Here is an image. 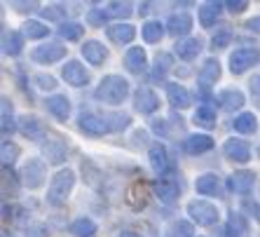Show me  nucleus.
I'll list each match as a JSON object with an SVG mask.
<instances>
[{"mask_svg": "<svg viewBox=\"0 0 260 237\" xmlns=\"http://www.w3.org/2000/svg\"><path fill=\"white\" fill-rule=\"evenodd\" d=\"M82 31H85V26L82 24H75V21H71V24H61L59 28V36L61 38H66V40H80L82 38Z\"/></svg>", "mask_w": 260, "mask_h": 237, "instance_id": "obj_37", "label": "nucleus"}, {"mask_svg": "<svg viewBox=\"0 0 260 237\" xmlns=\"http://www.w3.org/2000/svg\"><path fill=\"white\" fill-rule=\"evenodd\" d=\"M33 80H36V85L40 87V90H54V87H56V80L52 78V75L36 73V75H33Z\"/></svg>", "mask_w": 260, "mask_h": 237, "instance_id": "obj_43", "label": "nucleus"}, {"mask_svg": "<svg viewBox=\"0 0 260 237\" xmlns=\"http://www.w3.org/2000/svg\"><path fill=\"white\" fill-rule=\"evenodd\" d=\"M129 94V82L120 75H106L101 80V85L96 90V99L103 101V104H110V106H117L122 104Z\"/></svg>", "mask_w": 260, "mask_h": 237, "instance_id": "obj_1", "label": "nucleus"}, {"mask_svg": "<svg viewBox=\"0 0 260 237\" xmlns=\"http://www.w3.org/2000/svg\"><path fill=\"white\" fill-rule=\"evenodd\" d=\"M82 56L89 61L91 66H101L103 61L108 59V49L103 47L99 40H87V43L82 45Z\"/></svg>", "mask_w": 260, "mask_h": 237, "instance_id": "obj_16", "label": "nucleus"}, {"mask_svg": "<svg viewBox=\"0 0 260 237\" xmlns=\"http://www.w3.org/2000/svg\"><path fill=\"white\" fill-rule=\"evenodd\" d=\"M134 106H136L139 113H145V115H148V113H155V110H157L159 99L150 87H141V90L134 94Z\"/></svg>", "mask_w": 260, "mask_h": 237, "instance_id": "obj_11", "label": "nucleus"}, {"mask_svg": "<svg viewBox=\"0 0 260 237\" xmlns=\"http://www.w3.org/2000/svg\"><path fill=\"white\" fill-rule=\"evenodd\" d=\"M216 99L220 101V106L225 110H237L244 106V94L239 90H223V92H218Z\"/></svg>", "mask_w": 260, "mask_h": 237, "instance_id": "obj_22", "label": "nucleus"}, {"mask_svg": "<svg viewBox=\"0 0 260 237\" xmlns=\"http://www.w3.org/2000/svg\"><path fill=\"white\" fill-rule=\"evenodd\" d=\"M200 52H202V40L200 38H188V40H181V43L176 45V54L181 56L183 61L197 59Z\"/></svg>", "mask_w": 260, "mask_h": 237, "instance_id": "obj_21", "label": "nucleus"}, {"mask_svg": "<svg viewBox=\"0 0 260 237\" xmlns=\"http://www.w3.org/2000/svg\"><path fill=\"white\" fill-rule=\"evenodd\" d=\"M223 153L225 158H230L232 162H239V164H246L251 160V148L242 139H228L223 146Z\"/></svg>", "mask_w": 260, "mask_h": 237, "instance_id": "obj_9", "label": "nucleus"}, {"mask_svg": "<svg viewBox=\"0 0 260 237\" xmlns=\"http://www.w3.org/2000/svg\"><path fill=\"white\" fill-rule=\"evenodd\" d=\"M106 12H108L110 17H124V19H127L129 14L134 12V7L129 5V3H110Z\"/></svg>", "mask_w": 260, "mask_h": 237, "instance_id": "obj_41", "label": "nucleus"}, {"mask_svg": "<svg viewBox=\"0 0 260 237\" xmlns=\"http://www.w3.org/2000/svg\"><path fill=\"white\" fill-rule=\"evenodd\" d=\"M61 75L73 87H82L89 82V73H87V68L80 61H68L66 66H63V71H61Z\"/></svg>", "mask_w": 260, "mask_h": 237, "instance_id": "obj_10", "label": "nucleus"}, {"mask_svg": "<svg viewBox=\"0 0 260 237\" xmlns=\"http://www.w3.org/2000/svg\"><path fill=\"white\" fill-rule=\"evenodd\" d=\"M132 139H134V146H145L148 143V132L145 129H136Z\"/></svg>", "mask_w": 260, "mask_h": 237, "instance_id": "obj_47", "label": "nucleus"}, {"mask_svg": "<svg viewBox=\"0 0 260 237\" xmlns=\"http://www.w3.org/2000/svg\"><path fill=\"white\" fill-rule=\"evenodd\" d=\"M194 190L200 195H218L220 193V181H218L216 174H202L194 181Z\"/></svg>", "mask_w": 260, "mask_h": 237, "instance_id": "obj_23", "label": "nucleus"}, {"mask_svg": "<svg viewBox=\"0 0 260 237\" xmlns=\"http://www.w3.org/2000/svg\"><path fill=\"white\" fill-rule=\"evenodd\" d=\"M152 188H155V195H157L164 204H171V202H176V200H178V195H181V186H178V181H176L171 174H167V176H159L157 181L152 183Z\"/></svg>", "mask_w": 260, "mask_h": 237, "instance_id": "obj_6", "label": "nucleus"}, {"mask_svg": "<svg viewBox=\"0 0 260 237\" xmlns=\"http://www.w3.org/2000/svg\"><path fill=\"white\" fill-rule=\"evenodd\" d=\"M82 171H89V176H87V181L91 183V186H96V169L91 167L89 162H82Z\"/></svg>", "mask_w": 260, "mask_h": 237, "instance_id": "obj_50", "label": "nucleus"}, {"mask_svg": "<svg viewBox=\"0 0 260 237\" xmlns=\"http://www.w3.org/2000/svg\"><path fill=\"white\" fill-rule=\"evenodd\" d=\"M150 164H152V169L157 171V174L167 169L169 160H167V151H164V146H159V143L150 146Z\"/></svg>", "mask_w": 260, "mask_h": 237, "instance_id": "obj_32", "label": "nucleus"}, {"mask_svg": "<svg viewBox=\"0 0 260 237\" xmlns=\"http://www.w3.org/2000/svg\"><path fill=\"white\" fill-rule=\"evenodd\" d=\"M0 127H3V134H12L14 132V117H12V104L3 99V122H0Z\"/></svg>", "mask_w": 260, "mask_h": 237, "instance_id": "obj_38", "label": "nucleus"}, {"mask_svg": "<svg viewBox=\"0 0 260 237\" xmlns=\"http://www.w3.org/2000/svg\"><path fill=\"white\" fill-rule=\"evenodd\" d=\"M230 40H232V31L228 28V26H225V28H220L216 36L211 38L213 47H225V45H230Z\"/></svg>", "mask_w": 260, "mask_h": 237, "instance_id": "obj_42", "label": "nucleus"}, {"mask_svg": "<svg viewBox=\"0 0 260 237\" xmlns=\"http://www.w3.org/2000/svg\"><path fill=\"white\" fill-rule=\"evenodd\" d=\"M228 232H230V237H246L248 223H246V219H244L239 212L230 214V219H228Z\"/></svg>", "mask_w": 260, "mask_h": 237, "instance_id": "obj_27", "label": "nucleus"}, {"mask_svg": "<svg viewBox=\"0 0 260 237\" xmlns=\"http://www.w3.org/2000/svg\"><path fill=\"white\" fill-rule=\"evenodd\" d=\"M120 237H139V235H136V232H132V230H122Z\"/></svg>", "mask_w": 260, "mask_h": 237, "instance_id": "obj_53", "label": "nucleus"}, {"mask_svg": "<svg viewBox=\"0 0 260 237\" xmlns=\"http://www.w3.org/2000/svg\"><path fill=\"white\" fill-rule=\"evenodd\" d=\"M260 64V49L258 47H244V49H237L230 54V71L232 73H244L248 71L251 66Z\"/></svg>", "mask_w": 260, "mask_h": 237, "instance_id": "obj_5", "label": "nucleus"}, {"mask_svg": "<svg viewBox=\"0 0 260 237\" xmlns=\"http://www.w3.org/2000/svg\"><path fill=\"white\" fill-rule=\"evenodd\" d=\"M124 68H127L129 73L134 75H141L148 68V56L141 47H132L127 49V54H124Z\"/></svg>", "mask_w": 260, "mask_h": 237, "instance_id": "obj_13", "label": "nucleus"}, {"mask_svg": "<svg viewBox=\"0 0 260 237\" xmlns=\"http://www.w3.org/2000/svg\"><path fill=\"white\" fill-rule=\"evenodd\" d=\"M78 127L82 129L85 134H89V136H103L106 132H110L108 122L103 120V117L94 115V113H80Z\"/></svg>", "mask_w": 260, "mask_h": 237, "instance_id": "obj_8", "label": "nucleus"}, {"mask_svg": "<svg viewBox=\"0 0 260 237\" xmlns=\"http://www.w3.org/2000/svg\"><path fill=\"white\" fill-rule=\"evenodd\" d=\"M232 125H235V129L239 134H253L255 127H258V122H255L253 113H242V115H237Z\"/></svg>", "mask_w": 260, "mask_h": 237, "instance_id": "obj_31", "label": "nucleus"}, {"mask_svg": "<svg viewBox=\"0 0 260 237\" xmlns=\"http://www.w3.org/2000/svg\"><path fill=\"white\" fill-rule=\"evenodd\" d=\"M190 28H192V17L185 12H178V14H171L169 21H167V31H169L174 38L178 36H188Z\"/></svg>", "mask_w": 260, "mask_h": 237, "instance_id": "obj_15", "label": "nucleus"}, {"mask_svg": "<svg viewBox=\"0 0 260 237\" xmlns=\"http://www.w3.org/2000/svg\"><path fill=\"white\" fill-rule=\"evenodd\" d=\"M253 181H255V176L251 171H235V174L228 179V188L237 195H248L251 188H253Z\"/></svg>", "mask_w": 260, "mask_h": 237, "instance_id": "obj_14", "label": "nucleus"}, {"mask_svg": "<svg viewBox=\"0 0 260 237\" xmlns=\"http://www.w3.org/2000/svg\"><path fill=\"white\" fill-rule=\"evenodd\" d=\"M218 14H220V5L218 3H206V5H202L200 7V21H202V26H213L216 24V19H218Z\"/></svg>", "mask_w": 260, "mask_h": 237, "instance_id": "obj_30", "label": "nucleus"}, {"mask_svg": "<svg viewBox=\"0 0 260 237\" xmlns=\"http://www.w3.org/2000/svg\"><path fill=\"white\" fill-rule=\"evenodd\" d=\"M49 33L47 26H43L40 21H26L24 24V36L30 38V40H40V38H45Z\"/></svg>", "mask_w": 260, "mask_h": 237, "instance_id": "obj_36", "label": "nucleus"}, {"mask_svg": "<svg viewBox=\"0 0 260 237\" xmlns=\"http://www.w3.org/2000/svg\"><path fill=\"white\" fill-rule=\"evenodd\" d=\"M218 78H220V64H218L216 59H206L200 68V82L204 87H209V85H213Z\"/></svg>", "mask_w": 260, "mask_h": 237, "instance_id": "obj_24", "label": "nucleus"}, {"mask_svg": "<svg viewBox=\"0 0 260 237\" xmlns=\"http://www.w3.org/2000/svg\"><path fill=\"white\" fill-rule=\"evenodd\" d=\"M45 104H47V110L56 120H61V122L68 120V115H71V101H68L66 97H59V94H56V97H49Z\"/></svg>", "mask_w": 260, "mask_h": 237, "instance_id": "obj_19", "label": "nucleus"}, {"mask_svg": "<svg viewBox=\"0 0 260 237\" xmlns=\"http://www.w3.org/2000/svg\"><path fill=\"white\" fill-rule=\"evenodd\" d=\"M73 186H75V174L71 169H61L59 174H54L52 183H49V190H47V202L52 207H63L71 195Z\"/></svg>", "mask_w": 260, "mask_h": 237, "instance_id": "obj_2", "label": "nucleus"}, {"mask_svg": "<svg viewBox=\"0 0 260 237\" xmlns=\"http://www.w3.org/2000/svg\"><path fill=\"white\" fill-rule=\"evenodd\" d=\"M68 230H71L75 237H91L94 232H96V223H94L91 219H85V216H82V219L73 221Z\"/></svg>", "mask_w": 260, "mask_h": 237, "instance_id": "obj_28", "label": "nucleus"}, {"mask_svg": "<svg viewBox=\"0 0 260 237\" xmlns=\"http://www.w3.org/2000/svg\"><path fill=\"white\" fill-rule=\"evenodd\" d=\"M246 28L251 31V33H260V17H253L246 21Z\"/></svg>", "mask_w": 260, "mask_h": 237, "instance_id": "obj_52", "label": "nucleus"}, {"mask_svg": "<svg viewBox=\"0 0 260 237\" xmlns=\"http://www.w3.org/2000/svg\"><path fill=\"white\" fill-rule=\"evenodd\" d=\"M251 94H253L255 104L260 106V75H255V78L251 80Z\"/></svg>", "mask_w": 260, "mask_h": 237, "instance_id": "obj_49", "label": "nucleus"}, {"mask_svg": "<svg viewBox=\"0 0 260 237\" xmlns=\"http://www.w3.org/2000/svg\"><path fill=\"white\" fill-rule=\"evenodd\" d=\"M3 237H7V232H5V235H3Z\"/></svg>", "mask_w": 260, "mask_h": 237, "instance_id": "obj_54", "label": "nucleus"}, {"mask_svg": "<svg viewBox=\"0 0 260 237\" xmlns=\"http://www.w3.org/2000/svg\"><path fill=\"white\" fill-rule=\"evenodd\" d=\"M152 129H155L157 134H162V136H167V134H169V132H167V120H159V117H157V120H152Z\"/></svg>", "mask_w": 260, "mask_h": 237, "instance_id": "obj_51", "label": "nucleus"}, {"mask_svg": "<svg viewBox=\"0 0 260 237\" xmlns=\"http://www.w3.org/2000/svg\"><path fill=\"white\" fill-rule=\"evenodd\" d=\"M43 17L45 19H52V21H61V19H63V7H61V5L45 7V10H43Z\"/></svg>", "mask_w": 260, "mask_h": 237, "instance_id": "obj_44", "label": "nucleus"}, {"mask_svg": "<svg viewBox=\"0 0 260 237\" xmlns=\"http://www.w3.org/2000/svg\"><path fill=\"white\" fill-rule=\"evenodd\" d=\"M134 36H136V28H134L132 24H115V26H108V38L113 40V43H117V45L132 43Z\"/></svg>", "mask_w": 260, "mask_h": 237, "instance_id": "obj_20", "label": "nucleus"}, {"mask_svg": "<svg viewBox=\"0 0 260 237\" xmlns=\"http://www.w3.org/2000/svg\"><path fill=\"white\" fill-rule=\"evenodd\" d=\"M164 237H192V223H188V221H174L167 228V235Z\"/></svg>", "mask_w": 260, "mask_h": 237, "instance_id": "obj_35", "label": "nucleus"}, {"mask_svg": "<svg viewBox=\"0 0 260 237\" xmlns=\"http://www.w3.org/2000/svg\"><path fill=\"white\" fill-rule=\"evenodd\" d=\"M167 97H169L171 106H176V108H188L190 101H192L190 92L183 85H178V82H169L167 85Z\"/></svg>", "mask_w": 260, "mask_h": 237, "instance_id": "obj_18", "label": "nucleus"}, {"mask_svg": "<svg viewBox=\"0 0 260 237\" xmlns=\"http://www.w3.org/2000/svg\"><path fill=\"white\" fill-rule=\"evenodd\" d=\"M19 129H21L28 139H40L43 132H45L40 117H36V115H24L21 117V120H19Z\"/></svg>", "mask_w": 260, "mask_h": 237, "instance_id": "obj_25", "label": "nucleus"}, {"mask_svg": "<svg viewBox=\"0 0 260 237\" xmlns=\"http://www.w3.org/2000/svg\"><path fill=\"white\" fill-rule=\"evenodd\" d=\"M45 176H47V169H45V162L40 158H30L28 162L24 164L21 169V181H24L26 188L36 190L45 183Z\"/></svg>", "mask_w": 260, "mask_h": 237, "instance_id": "obj_4", "label": "nucleus"}, {"mask_svg": "<svg viewBox=\"0 0 260 237\" xmlns=\"http://www.w3.org/2000/svg\"><path fill=\"white\" fill-rule=\"evenodd\" d=\"M183 148H185V153H190V155H200V153L211 151L213 139L209 134H194V136H188V139H185Z\"/></svg>", "mask_w": 260, "mask_h": 237, "instance_id": "obj_17", "label": "nucleus"}, {"mask_svg": "<svg viewBox=\"0 0 260 237\" xmlns=\"http://www.w3.org/2000/svg\"><path fill=\"white\" fill-rule=\"evenodd\" d=\"M171 71V54H167V52H159L157 59H155V71H152V78L155 80H164V75Z\"/></svg>", "mask_w": 260, "mask_h": 237, "instance_id": "obj_34", "label": "nucleus"}, {"mask_svg": "<svg viewBox=\"0 0 260 237\" xmlns=\"http://www.w3.org/2000/svg\"><path fill=\"white\" fill-rule=\"evenodd\" d=\"M188 214L197 225H213L220 219V212L216 209V204L206 200H192L188 204Z\"/></svg>", "mask_w": 260, "mask_h": 237, "instance_id": "obj_3", "label": "nucleus"}, {"mask_svg": "<svg viewBox=\"0 0 260 237\" xmlns=\"http://www.w3.org/2000/svg\"><path fill=\"white\" fill-rule=\"evenodd\" d=\"M19 146L17 143H12V141H3V162H5V167L7 164H10V167H12L14 162H17V158H19Z\"/></svg>", "mask_w": 260, "mask_h": 237, "instance_id": "obj_40", "label": "nucleus"}, {"mask_svg": "<svg viewBox=\"0 0 260 237\" xmlns=\"http://www.w3.org/2000/svg\"><path fill=\"white\" fill-rule=\"evenodd\" d=\"M246 7H248L246 0H230V3H228V10H230L232 14H242Z\"/></svg>", "mask_w": 260, "mask_h": 237, "instance_id": "obj_46", "label": "nucleus"}, {"mask_svg": "<svg viewBox=\"0 0 260 237\" xmlns=\"http://www.w3.org/2000/svg\"><path fill=\"white\" fill-rule=\"evenodd\" d=\"M26 237H47V228L45 225H33L26 230Z\"/></svg>", "mask_w": 260, "mask_h": 237, "instance_id": "obj_48", "label": "nucleus"}, {"mask_svg": "<svg viewBox=\"0 0 260 237\" xmlns=\"http://www.w3.org/2000/svg\"><path fill=\"white\" fill-rule=\"evenodd\" d=\"M103 120L108 122V127L113 129V132H120V129L129 127V115H124V113H108V115H103Z\"/></svg>", "mask_w": 260, "mask_h": 237, "instance_id": "obj_39", "label": "nucleus"}, {"mask_svg": "<svg viewBox=\"0 0 260 237\" xmlns=\"http://www.w3.org/2000/svg\"><path fill=\"white\" fill-rule=\"evenodd\" d=\"M21 49H24V38L17 31H5L3 33V52L10 56H17Z\"/></svg>", "mask_w": 260, "mask_h": 237, "instance_id": "obj_26", "label": "nucleus"}, {"mask_svg": "<svg viewBox=\"0 0 260 237\" xmlns=\"http://www.w3.org/2000/svg\"><path fill=\"white\" fill-rule=\"evenodd\" d=\"M30 56H33L36 64H56V61H61L66 56V47H63V45H56V43L38 45Z\"/></svg>", "mask_w": 260, "mask_h": 237, "instance_id": "obj_7", "label": "nucleus"}, {"mask_svg": "<svg viewBox=\"0 0 260 237\" xmlns=\"http://www.w3.org/2000/svg\"><path fill=\"white\" fill-rule=\"evenodd\" d=\"M106 14H108V12H103V10H91V12L87 14V21H89L91 26H103Z\"/></svg>", "mask_w": 260, "mask_h": 237, "instance_id": "obj_45", "label": "nucleus"}, {"mask_svg": "<svg viewBox=\"0 0 260 237\" xmlns=\"http://www.w3.org/2000/svg\"><path fill=\"white\" fill-rule=\"evenodd\" d=\"M194 125H200V127H206L211 129L216 127V110L211 108V106H200V108L194 110Z\"/></svg>", "mask_w": 260, "mask_h": 237, "instance_id": "obj_29", "label": "nucleus"}, {"mask_svg": "<svg viewBox=\"0 0 260 237\" xmlns=\"http://www.w3.org/2000/svg\"><path fill=\"white\" fill-rule=\"evenodd\" d=\"M164 36V24L159 21H148L143 26V40L145 43H159Z\"/></svg>", "mask_w": 260, "mask_h": 237, "instance_id": "obj_33", "label": "nucleus"}, {"mask_svg": "<svg viewBox=\"0 0 260 237\" xmlns=\"http://www.w3.org/2000/svg\"><path fill=\"white\" fill-rule=\"evenodd\" d=\"M43 151H45V158H47L52 164H61L66 160L68 148H66V141L61 139V136H49V139L45 141Z\"/></svg>", "mask_w": 260, "mask_h": 237, "instance_id": "obj_12", "label": "nucleus"}]
</instances>
